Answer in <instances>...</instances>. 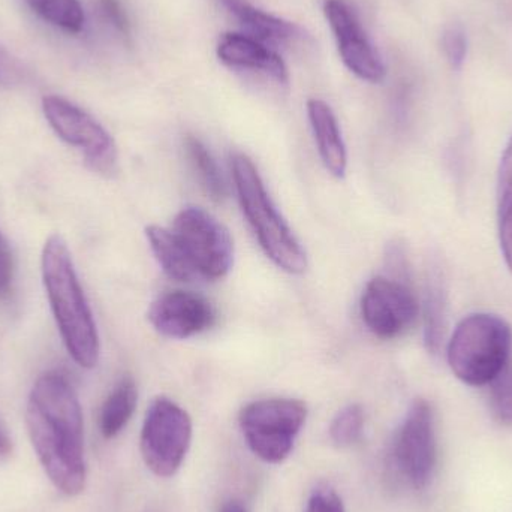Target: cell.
<instances>
[{"instance_id":"obj_1","label":"cell","mask_w":512,"mask_h":512,"mask_svg":"<svg viewBox=\"0 0 512 512\" xmlns=\"http://www.w3.org/2000/svg\"><path fill=\"white\" fill-rule=\"evenodd\" d=\"M26 427L54 489L69 498L83 493L87 481L83 411L65 376L47 372L36 379L27 399Z\"/></svg>"},{"instance_id":"obj_2","label":"cell","mask_w":512,"mask_h":512,"mask_svg":"<svg viewBox=\"0 0 512 512\" xmlns=\"http://www.w3.org/2000/svg\"><path fill=\"white\" fill-rule=\"evenodd\" d=\"M41 273L66 351L78 366L93 369L101 354L98 328L78 280L71 251L60 234H53L45 242Z\"/></svg>"},{"instance_id":"obj_3","label":"cell","mask_w":512,"mask_h":512,"mask_svg":"<svg viewBox=\"0 0 512 512\" xmlns=\"http://www.w3.org/2000/svg\"><path fill=\"white\" fill-rule=\"evenodd\" d=\"M240 206L264 254L289 274H303L307 256L297 237L274 206L254 162L236 153L231 159Z\"/></svg>"},{"instance_id":"obj_4","label":"cell","mask_w":512,"mask_h":512,"mask_svg":"<svg viewBox=\"0 0 512 512\" xmlns=\"http://www.w3.org/2000/svg\"><path fill=\"white\" fill-rule=\"evenodd\" d=\"M512 331L505 319L474 313L462 319L448 343L454 375L472 387L489 385L510 363Z\"/></svg>"},{"instance_id":"obj_5","label":"cell","mask_w":512,"mask_h":512,"mask_svg":"<svg viewBox=\"0 0 512 512\" xmlns=\"http://www.w3.org/2000/svg\"><path fill=\"white\" fill-rule=\"evenodd\" d=\"M306 417L307 408L301 400L277 397L249 403L240 412L239 421L252 453L279 465L291 454Z\"/></svg>"},{"instance_id":"obj_6","label":"cell","mask_w":512,"mask_h":512,"mask_svg":"<svg viewBox=\"0 0 512 512\" xmlns=\"http://www.w3.org/2000/svg\"><path fill=\"white\" fill-rule=\"evenodd\" d=\"M192 441V420L168 397H158L147 409L141 430V456L147 468L161 478L179 471Z\"/></svg>"},{"instance_id":"obj_7","label":"cell","mask_w":512,"mask_h":512,"mask_svg":"<svg viewBox=\"0 0 512 512\" xmlns=\"http://www.w3.org/2000/svg\"><path fill=\"white\" fill-rule=\"evenodd\" d=\"M42 111L57 137L84 153L90 170L104 176L116 173V143L95 117L68 99L56 95L42 98Z\"/></svg>"},{"instance_id":"obj_8","label":"cell","mask_w":512,"mask_h":512,"mask_svg":"<svg viewBox=\"0 0 512 512\" xmlns=\"http://www.w3.org/2000/svg\"><path fill=\"white\" fill-rule=\"evenodd\" d=\"M173 234L198 276L222 279L234 264L230 231L201 207H185L174 219Z\"/></svg>"},{"instance_id":"obj_9","label":"cell","mask_w":512,"mask_h":512,"mask_svg":"<svg viewBox=\"0 0 512 512\" xmlns=\"http://www.w3.org/2000/svg\"><path fill=\"white\" fill-rule=\"evenodd\" d=\"M394 463L402 477L415 489H424L436 466L435 417L429 402L412 403L397 432L393 447Z\"/></svg>"},{"instance_id":"obj_10","label":"cell","mask_w":512,"mask_h":512,"mask_svg":"<svg viewBox=\"0 0 512 512\" xmlns=\"http://www.w3.org/2000/svg\"><path fill=\"white\" fill-rule=\"evenodd\" d=\"M361 318L379 339H396L417 321L420 306L409 283L393 277L370 280L361 295Z\"/></svg>"},{"instance_id":"obj_11","label":"cell","mask_w":512,"mask_h":512,"mask_svg":"<svg viewBox=\"0 0 512 512\" xmlns=\"http://www.w3.org/2000/svg\"><path fill=\"white\" fill-rule=\"evenodd\" d=\"M324 14L333 30L342 62L361 80L381 83L387 75L384 62L367 38L360 20L345 0H325Z\"/></svg>"},{"instance_id":"obj_12","label":"cell","mask_w":512,"mask_h":512,"mask_svg":"<svg viewBox=\"0 0 512 512\" xmlns=\"http://www.w3.org/2000/svg\"><path fill=\"white\" fill-rule=\"evenodd\" d=\"M149 321L161 336L183 340L209 330L215 324L216 312L203 295L177 289L153 301Z\"/></svg>"},{"instance_id":"obj_13","label":"cell","mask_w":512,"mask_h":512,"mask_svg":"<svg viewBox=\"0 0 512 512\" xmlns=\"http://www.w3.org/2000/svg\"><path fill=\"white\" fill-rule=\"evenodd\" d=\"M218 57L231 68L262 72L280 84L289 80L288 68L282 57L265 47L264 42L243 33H225L218 44Z\"/></svg>"},{"instance_id":"obj_14","label":"cell","mask_w":512,"mask_h":512,"mask_svg":"<svg viewBox=\"0 0 512 512\" xmlns=\"http://www.w3.org/2000/svg\"><path fill=\"white\" fill-rule=\"evenodd\" d=\"M307 116L322 164L331 176L343 179L348 168V153L336 114L327 102L312 98L307 101Z\"/></svg>"},{"instance_id":"obj_15","label":"cell","mask_w":512,"mask_h":512,"mask_svg":"<svg viewBox=\"0 0 512 512\" xmlns=\"http://www.w3.org/2000/svg\"><path fill=\"white\" fill-rule=\"evenodd\" d=\"M225 8L251 33L252 38L271 44H288L303 36L300 27L291 21L274 17L262 9L255 8L246 0H221Z\"/></svg>"},{"instance_id":"obj_16","label":"cell","mask_w":512,"mask_h":512,"mask_svg":"<svg viewBox=\"0 0 512 512\" xmlns=\"http://www.w3.org/2000/svg\"><path fill=\"white\" fill-rule=\"evenodd\" d=\"M447 285L444 271L433 262L427 271L424 294V342L432 354L441 352L447 330Z\"/></svg>"},{"instance_id":"obj_17","label":"cell","mask_w":512,"mask_h":512,"mask_svg":"<svg viewBox=\"0 0 512 512\" xmlns=\"http://www.w3.org/2000/svg\"><path fill=\"white\" fill-rule=\"evenodd\" d=\"M146 237L156 261L170 279L177 282H191L195 276H198L173 231L158 225H149L146 228Z\"/></svg>"},{"instance_id":"obj_18","label":"cell","mask_w":512,"mask_h":512,"mask_svg":"<svg viewBox=\"0 0 512 512\" xmlns=\"http://www.w3.org/2000/svg\"><path fill=\"white\" fill-rule=\"evenodd\" d=\"M138 390L132 376L126 375L117 382L105 400L99 414V430L105 439H113L125 429L137 408Z\"/></svg>"},{"instance_id":"obj_19","label":"cell","mask_w":512,"mask_h":512,"mask_svg":"<svg viewBox=\"0 0 512 512\" xmlns=\"http://www.w3.org/2000/svg\"><path fill=\"white\" fill-rule=\"evenodd\" d=\"M185 149L204 191L215 203H222L228 197V188L212 153L194 135H186Z\"/></svg>"},{"instance_id":"obj_20","label":"cell","mask_w":512,"mask_h":512,"mask_svg":"<svg viewBox=\"0 0 512 512\" xmlns=\"http://www.w3.org/2000/svg\"><path fill=\"white\" fill-rule=\"evenodd\" d=\"M30 8L53 26L69 33H80L86 21L80 0H26Z\"/></svg>"},{"instance_id":"obj_21","label":"cell","mask_w":512,"mask_h":512,"mask_svg":"<svg viewBox=\"0 0 512 512\" xmlns=\"http://www.w3.org/2000/svg\"><path fill=\"white\" fill-rule=\"evenodd\" d=\"M364 426V412L360 405H348L334 417L330 436L334 444L348 447L360 439Z\"/></svg>"},{"instance_id":"obj_22","label":"cell","mask_w":512,"mask_h":512,"mask_svg":"<svg viewBox=\"0 0 512 512\" xmlns=\"http://www.w3.org/2000/svg\"><path fill=\"white\" fill-rule=\"evenodd\" d=\"M489 385L493 415L505 426H512V363H508Z\"/></svg>"},{"instance_id":"obj_23","label":"cell","mask_w":512,"mask_h":512,"mask_svg":"<svg viewBox=\"0 0 512 512\" xmlns=\"http://www.w3.org/2000/svg\"><path fill=\"white\" fill-rule=\"evenodd\" d=\"M512 213V137L508 141L507 149L502 155L501 167L498 174V215H511Z\"/></svg>"},{"instance_id":"obj_24","label":"cell","mask_w":512,"mask_h":512,"mask_svg":"<svg viewBox=\"0 0 512 512\" xmlns=\"http://www.w3.org/2000/svg\"><path fill=\"white\" fill-rule=\"evenodd\" d=\"M442 48L454 69H460L468 56V38L459 24L448 27L442 36Z\"/></svg>"},{"instance_id":"obj_25","label":"cell","mask_w":512,"mask_h":512,"mask_svg":"<svg viewBox=\"0 0 512 512\" xmlns=\"http://www.w3.org/2000/svg\"><path fill=\"white\" fill-rule=\"evenodd\" d=\"M387 267L393 279L409 282V265L406 258L405 248L400 243L394 242L387 249Z\"/></svg>"},{"instance_id":"obj_26","label":"cell","mask_w":512,"mask_h":512,"mask_svg":"<svg viewBox=\"0 0 512 512\" xmlns=\"http://www.w3.org/2000/svg\"><path fill=\"white\" fill-rule=\"evenodd\" d=\"M306 512H345V507L334 490L322 489L313 493L307 502Z\"/></svg>"},{"instance_id":"obj_27","label":"cell","mask_w":512,"mask_h":512,"mask_svg":"<svg viewBox=\"0 0 512 512\" xmlns=\"http://www.w3.org/2000/svg\"><path fill=\"white\" fill-rule=\"evenodd\" d=\"M14 279V258L8 240L0 231V297L8 294Z\"/></svg>"},{"instance_id":"obj_28","label":"cell","mask_w":512,"mask_h":512,"mask_svg":"<svg viewBox=\"0 0 512 512\" xmlns=\"http://www.w3.org/2000/svg\"><path fill=\"white\" fill-rule=\"evenodd\" d=\"M99 5H101L102 14L113 24L114 29L128 36L131 24H129V18L122 3L119 0H99Z\"/></svg>"},{"instance_id":"obj_29","label":"cell","mask_w":512,"mask_h":512,"mask_svg":"<svg viewBox=\"0 0 512 512\" xmlns=\"http://www.w3.org/2000/svg\"><path fill=\"white\" fill-rule=\"evenodd\" d=\"M499 240L505 262L512 273V213L499 218Z\"/></svg>"},{"instance_id":"obj_30","label":"cell","mask_w":512,"mask_h":512,"mask_svg":"<svg viewBox=\"0 0 512 512\" xmlns=\"http://www.w3.org/2000/svg\"><path fill=\"white\" fill-rule=\"evenodd\" d=\"M9 451H11V444H9V439L6 438L3 430L0 429V456H5V454L9 453Z\"/></svg>"},{"instance_id":"obj_31","label":"cell","mask_w":512,"mask_h":512,"mask_svg":"<svg viewBox=\"0 0 512 512\" xmlns=\"http://www.w3.org/2000/svg\"><path fill=\"white\" fill-rule=\"evenodd\" d=\"M222 512H246L245 508L242 507L240 504H236V502H231V504H228L227 507H224V510Z\"/></svg>"}]
</instances>
